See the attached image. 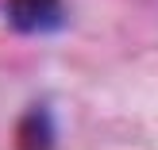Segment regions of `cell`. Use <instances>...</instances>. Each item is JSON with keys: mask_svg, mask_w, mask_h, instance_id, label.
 I'll return each instance as SVG.
<instances>
[{"mask_svg": "<svg viewBox=\"0 0 158 150\" xmlns=\"http://www.w3.org/2000/svg\"><path fill=\"white\" fill-rule=\"evenodd\" d=\"M15 15L23 27H50L58 19V0H15Z\"/></svg>", "mask_w": 158, "mask_h": 150, "instance_id": "cell-1", "label": "cell"}]
</instances>
